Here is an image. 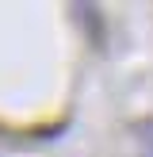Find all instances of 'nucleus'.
<instances>
[{
  "label": "nucleus",
  "instance_id": "1",
  "mask_svg": "<svg viewBox=\"0 0 153 157\" xmlns=\"http://www.w3.org/2000/svg\"><path fill=\"white\" fill-rule=\"evenodd\" d=\"M69 15H73V23L80 27V35H84V42L92 46V50H99L103 54L107 50V23H103V12H99L96 4H69Z\"/></svg>",
  "mask_w": 153,
  "mask_h": 157
}]
</instances>
